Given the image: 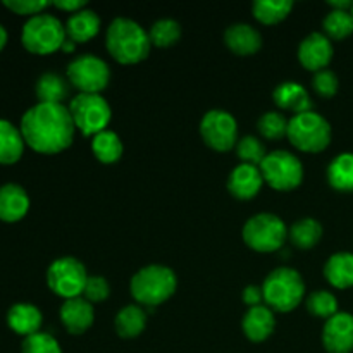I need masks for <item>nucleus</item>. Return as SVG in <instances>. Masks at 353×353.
I'll return each mask as SVG.
<instances>
[{"mask_svg":"<svg viewBox=\"0 0 353 353\" xmlns=\"http://www.w3.org/2000/svg\"><path fill=\"white\" fill-rule=\"evenodd\" d=\"M24 143L43 155H55L71 147L76 126L64 103L38 102L21 119Z\"/></svg>","mask_w":353,"mask_h":353,"instance_id":"1","label":"nucleus"},{"mask_svg":"<svg viewBox=\"0 0 353 353\" xmlns=\"http://www.w3.org/2000/svg\"><path fill=\"white\" fill-rule=\"evenodd\" d=\"M105 47L114 61L121 64H138L148 57L152 41L148 31L137 21L116 17L107 28Z\"/></svg>","mask_w":353,"mask_h":353,"instance_id":"2","label":"nucleus"},{"mask_svg":"<svg viewBox=\"0 0 353 353\" xmlns=\"http://www.w3.org/2000/svg\"><path fill=\"white\" fill-rule=\"evenodd\" d=\"M176 288H178V278L174 271L159 264L140 269L130 283L131 296L138 303L150 309L168 302L174 295Z\"/></svg>","mask_w":353,"mask_h":353,"instance_id":"3","label":"nucleus"},{"mask_svg":"<svg viewBox=\"0 0 353 353\" xmlns=\"http://www.w3.org/2000/svg\"><path fill=\"white\" fill-rule=\"evenodd\" d=\"M264 302L276 312H292L302 303L305 283L302 274L293 268H278L265 278L262 285Z\"/></svg>","mask_w":353,"mask_h":353,"instance_id":"4","label":"nucleus"},{"mask_svg":"<svg viewBox=\"0 0 353 353\" xmlns=\"http://www.w3.org/2000/svg\"><path fill=\"white\" fill-rule=\"evenodd\" d=\"M65 40V24L52 14L45 12L30 17L21 33L24 48L37 55H48L61 50Z\"/></svg>","mask_w":353,"mask_h":353,"instance_id":"5","label":"nucleus"},{"mask_svg":"<svg viewBox=\"0 0 353 353\" xmlns=\"http://www.w3.org/2000/svg\"><path fill=\"white\" fill-rule=\"evenodd\" d=\"M288 140L299 150L307 154H319L331 143V124L321 114L303 112L293 116L288 124Z\"/></svg>","mask_w":353,"mask_h":353,"instance_id":"6","label":"nucleus"},{"mask_svg":"<svg viewBox=\"0 0 353 353\" xmlns=\"http://www.w3.org/2000/svg\"><path fill=\"white\" fill-rule=\"evenodd\" d=\"M288 228L281 217L274 214H257L243 226V241L247 247L261 254H272L285 247L288 240Z\"/></svg>","mask_w":353,"mask_h":353,"instance_id":"7","label":"nucleus"},{"mask_svg":"<svg viewBox=\"0 0 353 353\" xmlns=\"http://www.w3.org/2000/svg\"><path fill=\"white\" fill-rule=\"evenodd\" d=\"M69 112H71L76 130L81 131L85 137L92 138L105 131L112 117L109 102L97 93H79L72 97L69 103Z\"/></svg>","mask_w":353,"mask_h":353,"instance_id":"8","label":"nucleus"},{"mask_svg":"<svg viewBox=\"0 0 353 353\" xmlns=\"http://www.w3.org/2000/svg\"><path fill=\"white\" fill-rule=\"evenodd\" d=\"M264 183L278 192H290L302 185L303 165L295 154L286 150H274L265 155L261 164Z\"/></svg>","mask_w":353,"mask_h":353,"instance_id":"9","label":"nucleus"},{"mask_svg":"<svg viewBox=\"0 0 353 353\" xmlns=\"http://www.w3.org/2000/svg\"><path fill=\"white\" fill-rule=\"evenodd\" d=\"M88 272L83 262L74 257H61L47 271V285L55 295L65 300L78 299L85 292Z\"/></svg>","mask_w":353,"mask_h":353,"instance_id":"10","label":"nucleus"},{"mask_svg":"<svg viewBox=\"0 0 353 353\" xmlns=\"http://www.w3.org/2000/svg\"><path fill=\"white\" fill-rule=\"evenodd\" d=\"M68 81L79 90V93L100 95L110 81V69L107 62L97 55H79L68 64Z\"/></svg>","mask_w":353,"mask_h":353,"instance_id":"11","label":"nucleus"},{"mask_svg":"<svg viewBox=\"0 0 353 353\" xmlns=\"http://www.w3.org/2000/svg\"><path fill=\"white\" fill-rule=\"evenodd\" d=\"M202 140L216 152H230L238 143V124L230 112L212 109L200 121Z\"/></svg>","mask_w":353,"mask_h":353,"instance_id":"12","label":"nucleus"},{"mask_svg":"<svg viewBox=\"0 0 353 353\" xmlns=\"http://www.w3.org/2000/svg\"><path fill=\"white\" fill-rule=\"evenodd\" d=\"M323 345L327 353L353 352V314L338 312L323 327Z\"/></svg>","mask_w":353,"mask_h":353,"instance_id":"13","label":"nucleus"},{"mask_svg":"<svg viewBox=\"0 0 353 353\" xmlns=\"http://www.w3.org/2000/svg\"><path fill=\"white\" fill-rule=\"evenodd\" d=\"M333 54V43L324 33H310L299 47L300 64L312 72L327 69Z\"/></svg>","mask_w":353,"mask_h":353,"instance_id":"14","label":"nucleus"},{"mask_svg":"<svg viewBox=\"0 0 353 353\" xmlns=\"http://www.w3.org/2000/svg\"><path fill=\"white\" fill-rule=\"evenodd\" d=\"M264 185L261 168L252 164H240L231 171L228 178V190L238 200H250L261 192Z\"/></svg>","mask_w":353,"mask_h":353,"instance_id":"15","label":"nucleus"},{"mask_svg":"<svg viewBox=\"0 0 353 353\" xmlns=\"http://www.w3.org/2000/svg\"><path fill=\"white\" fill-rule=\"evenodd\" d=\"M61 321L71 334L86 333L95 321L93 303H90L83 296L65 300L61 307Z\"/></svg>","mask_w":353,"mask_h":353,"instance_id":"16","label":"nucleus"},{"mask_svg":"<svg viewBox=\"0 0 353 353\" xmlns=\"http://www.w3.org/2000/svg\"><path fill=\"white\" fill-rule=\"evenodd\" d=\"M272 100L283 110H290L293 116L310 112L314 107L309 92L296 81H283L272 92Z\"/></svg>","mask_w":353,"mask_h":353,"instance_id":"17","label":"nucleus"},{"mask_svg":"<svg viewBox=\"0 0 353 353\" xmlns=\"http://www.w3.org/2000/svg\"><path fill=\"white\" fill-rule=\"evenodd\" d=\"M276 319L272 309L268 305H257L250 307L245 312L243 319H241V330L243 334L254 343H261L265 341L272 333H274Z\"/></svg>","mask_w":353,"mask_h":353,"instance_id":"18","label":"nucleus"},{"mask_svg":"<svg viewBox=\"0 0 353 353\" xmlns=\"http://www.w3.org/2000/svg\"><path fill=\"white\" fill-rule=\"evenodd\" d=\"M224 41L233 54L245 57V55H254L261 50L262 34L252 24L236 23L228 28L224 33Z\"/></svg>","mask_w":353,"mask_h":353,"instance_id":"19","label":"nucleus"},{"mask_svg":"<svg viewBox=\"0 0 353 353\" xmlns=\"http://www.w3.org/2000/svg\"><path fill=\"white\" fill-rule=\"evenodd\" d=\"M30 210V196L26 190L19 185L0 186V221L3 223H17Z\"/></svg>","mask_w":353,"mask_h":353,"instance_id":"20","label":"nucleus"},{"mask_svg":"<svg viewBox=\"0 0 353 353\" xmlns=\"http://www.w3.org/2000/svg\"><path fill=\"white\" fill-rule=\"evenodd\" d=\"M41 321H43V316L40 309L31 303H16L7 312V324L10 330L24 338L40 333Z\"/></svg>","mask_w":353,"mask_h":353,"instance_id":"21","label":"nucleus"},{"mask_svg":"<svg viewBox=\"0 0 353 353\" xmlns=\"http://www.w3.org/2000/svg\"><path fill=\"white\" fill-rule=\"evenodd\" d=\"M100 24L102 21L95 10L81 9L69 16L68 23H65V34L74 43H85L97 37V33L100 31Z\"/></svg>","mask_w":353,"mask_h":353,"instance_id":"22","label":"nucleus"},{"mask_svg":"<svg viewBox=\"0 0 353 353\" xmlns=\"http://www.w3.org/2000/svg\"><path fill=\"white\" fill-rule=\"evenodd\" d=\"M324 278L331 286L347 290L353 286V254L338 252L327 259L324 265Z\"/></svg>","mask_w":353,"mask_h":353,"instance_id":"23","label":"nucleus"},{"mask_svg":"<svg viewBox=\"0 0 353 353\" xmlns=\"http://www.w3.org/2000/svg\"><path fill=\"white\" fill-rule=\"evenodd\" d=\"M24 138L12 123L0 119V164H14L23 157Z\"/></svg>","mask_w":353,"mask_h":353,"instance_id":"24","label":"nucleus"},{"mask_svg":"<svg viewBox=\"0 0 353 353\" xmlns=\"http://www.w3.org/2000/svg\"><path fill=\"white\" fill-rule=\"evenodd\" d=\"M41 103H62L69 97V85L57 72H43L34 86Z\"/></svg>","mask_w":353,"mask_h":353,"instance_id":"25","label":"nucleus"},{"mask_svg":"<svg viewBox=\"0 0 353 353\" xmlns=\"http://www.w3.org/2000/svg\"><path fill=\"white\" fill-rule=\"evenodd\" d=\"M116 331L121 338L140 336L147 327V314L140 305H126L121 309L116 316Z\"/></svg>","mask_w":353,"mask_h":353,"instance_id":"26","label":"nucleus"},{"mask_svg":"<svg viewBox=\"0 0 353 353\" xmlns=\"http://www.w3.org/2000/svg\"><path fill=\"white\" fill-rule=\"evenodd\" d=\"M290 240L296 248L302 250H310L316 247L323 238V226L314 217H302V219L295 221L290 228L288 233Z\"/></svg>","mask_w":353,"mask_h":353,"instance_id":"27","label":"nucleus"},{"mask_svg":"<svg viewBox=\"0 0 353 353\" xmlns=\"http://www.w3.org/2000/svg\"><path fill=\"white\" fill-rule=\"evenodd\" d=\"M327 181L338 192H353V154L343 152L331 161L327 168Z\"/></svg>","mask_w":353,"mask_h":353,"instance_id":"28","label":"nucleus"},{"mask_svg":"<svg viewBox=\"0 0 353 353\" xmlns=\"http://www.w3.org/2000/svg\"><path fill=\"white\" fill-rule=\"evenodd\" d=\"M92 152L102 164H114L123 157V141L119 134L105 130L92 138Z\"/></svg>","mask_w":353,"mask_h":353,"instance_id":"29","label":"nucleus"},{"mask_svg":"<svg viewBox=\"0 0 353 353\" xmlns=\"http://www.w3.org/2000/svg\"><path fill=\"white\" fill-rule=\"evenodd\" d=\"M293 9L292 0H255L254 17L262 24H278L290 16Z\"/></svg>","mask_w":353,"mask_h":353,"instance_id":"30","label":"nucleus"},{"mask_svg":"<svg viewBox=\"0 0 353 353\" xmlns=\"http://www.w3.org/2000/svg\"><path fill=\"white\" fill-rule=\"evenodd\" d=\"M324 34L330 40H345L353 33L352 10H331L323 21Z\"/></svg>","mask_w":353,"mask_h":353,"instance_id":"31","label":"nucleus"},{"mask_svg":"<svg viewBox=\"0 0 353 353\" xmlns=\"http://www.w3.org/2000/svg\"><path fill=\"white\" fill-rule=\"evenodd\" d=\"M148 37H150L152 45H155V47H172L181 38V24L174 19H159L152 24Z\"/></svg>","mask_w":353,"mask_h":353,"instance_id":"32","label":"nucleus"},{"mask_svg":"<svg viewBox=\"0 0 353 353\" xmlns=\"http://www.w3.org/2000/svg\"><path fill=\"white\" fill-rule=\"evenodd\" d=\"M307 310L314 317H321V319L327 321L334 314H338V300L331 292L319 290V292L310 293V296L307 299Z\"/></svg>","mask_w":353,"mask_h":353,"instance_id":"33","label":"nucleus"},{"mask_svg":"<svg viewBox=\"0 0 353 353\" xmlns=\"http://www.w3.org/2000/svg\"><path fill=\"white\" fill-rule=\"evenodd\" d=\"M288 124L290 121L281 112L271 110L259 119L257 130L265 140H281L288 134Z\"/></svg>","mask_w":353,"mask_h":353,"instance_id":"34","label":"nucleus"},{"mask_svg":"<svg viewBox=\"0 0 353 353\" xmlns=\"http://www.w3.org/2000/svg\"><path fill=\"white\" fill-rule=\"evenodd\" d=\"M236 154L238 157L243 161V164H252L261 168L262 161L265 159V147L257 137L254 134H248V137H243L236 143Z\"/></svg>","mask_w":353,"mask_h":353,"instance_id":"35","label":"nucleus"},{"mask_svg":"<svg viewBox=\"0 0 353 353\" xmlns=\"http://www.w3.org/2000/svg\"><path fill=\"white\" fill-rule=\"evenodd\" d=\"M21 352L23 353H62V348L61 345H59V341L55 340L52 334L37 333L24 338Z\"/></svg>","mask_w":353,"mask_h":353,"instance_id":"36","label":"nucleus"},{"mask_svg":"<svg viewBox=\"0 0 353 353\" xmlns=\"http://www.w3.org/2000/svg\"><path fill=\"white\" fill-rule=\"evenodd\" d=\"M312 88L323 99H331L338 93L340 81H338V76L331 69H323V71L314 72Z\"/></svg>","mask_w":353,"mask_h":353,"instance_id":"37","label":"nucleus"},{"mask_svg":"<svg viewBox=\"0 0 353 353\" xmlns=\"http://www.w3.org/2000/svg\"><path fill=\"white\" fill-rule=\"evenodd\" d=\"M83 295H85L83 299L88 300L90 303L103 302L110 295L109 281L105 278H102V276H88V281H86Z\"/></svg>","mask_w":353,"mask_h":353,"instance_id":"38","label":"nucleus"},{"mask_svg":"<svg viewBox=\"0 0 353 353\" xmlns=\"http://www.w3.org/2000/svg\"><path fill=\"white\" fill-rule=\"evenodd\" d=\"M3 6L12 12L19 14V16L33 17L43 12L47 7H50L52 2H45V0H3Z\"/></svg>","mask_w":353,"mask_h":353,"instance_id":"39","label":"nucleus"},{"mask_svg":"<svg viewBox=\"0 0 353 353\" xmlns=\"http://www.w3.org/2000/svg\"><path fill=\"white\" fill-rule=\"evenodd\" d=\"M241 299H243L245 305H248V309H250V307L262 305V302H264L262 286H255V285L245 286L243 292H241Z\"/></svg>","mask_w":353,"mask_h":353,"instance_id":"40","label":"nucleus"},{"mask_svg":"<svg viewBox=\"0 0 353 353\" xmlns=\"http://www.w3.org/2000/svg\"><path fill=\"white\" fill-rule=\"evenodd\" d=\"M52 6L61 10H65L69 14H74L78 10L85 9L86 2L85 0H55V2H52Z\"/></svg>","mask_w":353,"mask_h":353,"instance_id":"41","label":"nucleus"},{"mask_svg":"<svg viewBox=\"0 0 353 353\" xmlns=\"http://www.w3.org/2000/svg\"><path fill=\"white\" fill-rule=\"evenodd\" d=\"M327 6L334 10H352L353 2L352 0H330Z\"/></svg>","mask_w":353,"mask_h":353,"instance_id":"42","label":"nucleus"},{"mask_svg":"<svg viewBox=\"0 0 353 353\" xmlns=\"http://www.w3.org/2000/svg\"><path fill=\"white\" fill-rule=\"evenodd\" d=\"M74 48H76V43L68 38V40L64 41V45H62L61 50H64V52H68V54H71V52H74Z\"/></svg>","mask_w":353,"mask_h":353,"instance_id":"43","label":"nucleus"},{"mask_svg":"<svg viewBox=\"0 0 353 353\" xmlns=\"http://www.w3.org/2000/svg\"><path fill=\"white\" fill-rule=\"evenodd\" d=\"M6 43H7V31H6V28L0 24V50L6 47Z\"/></svg>","mask_w":353,"mask_h":353,"instance_id":"44","label":"nucleus"},{"mask_svg":"<svg viewBox=\"0 0 353 353\" xmlns=\"http://www.w3.org/2000/svg\"><path fill=\"white\" fill-rule=\"evenodd\" d=\"M352 16H353V7H352Z\"/></svg>","mask_w":353,"mask_h":353,"instance_id":"45","label":"nucleus"}]
</instances>
